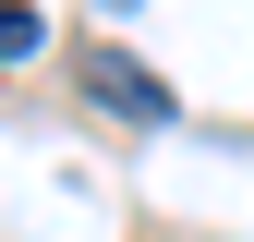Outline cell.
<instances>
[{"label": "cell", "instance_id": "1", "mask_svg": "<svg viewBox=\"0 0 254 242\" xmlns=\"http://www.w3.org/2000/svg\"><path fill=\"white\" fill-rule=\"evenodd\" d=\"M73 73H85V97H97L109 121H133V133H157V121H170V85H157L145 60H121V49H73Z\"/></svg>", "mask_w": 254, "mask_h": 242}, {"label": "cell", "instance_id": "2", "mask_svg": "<svg viewBox=\"0 0 254 242\" xmlns=\"http://www.w3.org/2000/svg\"><path fill=\"white\" fill-rule=\"evenodd\" d=\"M37 49H49V24L24 12V0H0V73H12V60H37Z\"/></svg>", "mask_w": 254, "mask_h": 242}, {"label": "cell", "instance_id": "3", "mask_svg": "<svg viewBox=\"0 0 254 242\" xmlns=\"http://www.w3.org/2000/svg\"><path fill=\"white\" fill-rule=\"evenodd\" d=\"M97 12H133V0H97Z\"/></svg>", "mask_w": 254, "mask_h": 242}]
</instances>
